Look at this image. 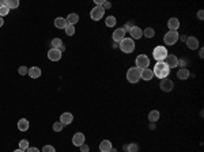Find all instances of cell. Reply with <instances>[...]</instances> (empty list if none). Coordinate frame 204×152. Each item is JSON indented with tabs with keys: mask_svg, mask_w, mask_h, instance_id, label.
Listing matches in <instances>:
<instances>
[{
	"mask_svg": "<svg viewBox=\"0 0 204 152\" xmlns=\"http://www.w3.org/2000/svg\"><path fill=\"white\" fill-rule=\"evenodd\" d=\"M29 147H30V145H29V141H27V140H20V141H19V150L26 151Z\"/></svg>",
	"mask_w": 204,
	"mask_h": 152,
	"instance_id": "4dcf8cb0",
	"label": "cell"
},
{
	"mask_svg": "<svg viewBox=\"0 0 204 152\" xmlns=\"http://www.w3.org/2000/svg\"><path fill=\"white\" fill-rule=\"evenodd\" d=\"M133 26H135V25H133V22H132V20H129V22H127V23H125V26L122 27V30H124L125 33H129V31H131V29H132Z\"/></svg>",
	"mask_w": 204,
	"mask_h": 152,
	"instance_id": "1f68e13d",
	"label": "cell"
},
{
	"mask_svg": "<svg viewBox=\"0 0 204 152\" xmlns=\"http://www.w3.org/2000/svg\"><path fill=\"white\" fill-rule=\"evenodd\" d=\"M165 63L169 68H176L178 65V58L174 56V54H167V57L165 58Z\"/></svg>",
	"mask_w": 204,
	"mask_h": 152,
	"instance_id": "9c48e42d",
	"label": "cell"
},
{
	"mask_svg": "<svg viewBox=\"0 0 204 152\" xmlns=\"http://www.w3.org/2000/svg\"><path fill=\"white\" fill-rule=\"evenodd\" d=\"M185 65H186V60H185V58H181V60H178V65H177V67L185 68Z\"/></svg>",
	"mask_w": 204,
	"mask_h": 152,
	"instance_id": "f35d334b",
	"label": "cell"
},
{
	"mask_svg": "<svg viewBox=\"0 0 204 152\" xmlns=\"http://www.w3.org/2000/svg\"><path fill=\"white\" fill-rule=\"evenodd\" d=\"M143 36L147 37V38H153L154 36H155V31H154L153 27H147L144 31H143Z\"/></svg>",
	"mask_w": 204,
	"mask_h": 152,
	"instance_id": "4316f807",
	"label": "cell"
},
{
	"mask_svg": "<svg viewBox=\"0 0 204 152\" xmlns=\"http://www.w3.org/2000/svg\"><path fill=\"white\" fill-rule=\"evenodd\" d=\"M110 152H117V150H116V148H112V150H110Z\"/></svg>",
	"mask_w": 204,
	"mask_h": 152,
	"instance_id": "7dc6e473",
	"label": "cell"
},
{
	"mask_svg": "<svg viewBox=\"0 0 204 152\" xmlns=\"http://www.w3.org/2000/svg\"><path fill=\"white\" fill-rule=\"evenodd\" d=\"M178 37H180V34L177 33V31H167V33L163 36V42H165L166 45H174V43H177V41H178Z\"/></svg>",
	"mask_w": 204,
	"mask_h": 152,
	"instance_id": "8992f818",
	"label": "cell"
},
{
	"mask_svg": "<svg viewBox=\"0 0 204 152\" xmlns=\"http://www.w3.org/2000/svg\"><path fill=\"white\" fill-rule=\"evenodd\" d=\"M72 121H74V116L71 113H63L60 116V122L63 125H69Z\"/></svg>",
	"mask_w": 204,
	"mask_h": 152,
	"instance_id": "5bb4252c",
	"label": "cell"
},
{
	"mask_svg": "<svg viewBox=\"0 0 204 152\" xmlns=\"http://www.w3.org/2000/svg\"><path fill=\"white\" fill-rule=\"evenodd\" d=\"M199 56L202 57V58L204 57V49H200V52H199Z\"/></svg>",
	"mask_w": 204,
	"mask_h": 152,
	"instance_id": "7bdbcfd3",
	"label": "cell"
},
{
	"mask_svg": "<svg viewBox=\"0 0 204 152\" xmlns=\"http://www.w3.org/2000/svg\"><path fill=\"white\" fill-rule=\"evenodd\" d=\"M7 7L10 8V10H15V8L19 7V2H18V0H10Z\"/></svg>",
	"mask_w": 204,
	"mask_h": 152,
	"instance_id": "f546056e",
	"label": "cell"
},
{
	"mask_svg": "<svg viewBox=\"0 0 204 152\" xmlns=\"http://www.w3.org/2000/svg\"><path fill=\"white\" fill-rule=\"evenodd\" d=\"M52 46H53V49H60L63 45V41L60 40V38H53L52 40Z\"/></svg>",
	"mask_w": 204,
	"mask_h": 152,
	"instance_id": "484cf974",
	"label": "cell"
},
{
	"mask_svg": "<svg viewBox=\"0 0 204 152\" xmlns=\"http://www.w3.org/2000/svg\"><path fill=\"white\" fill-rule=\"evenodd\" d=\"M127 80L129 81V83L135 84L138 83L139 80H140V69L136 68V67H133V68H129L127 72Z\"/></svg>",
	"mask_w": 204,
	"mask_h": 152,
	"instance_id": "277c9868",
	"label": "cell"
},
{
	"mask_svg": "<svg viewBox=\"0 0 204 152\" xmlns=\"http://www.w3.org/2000/svg\"><path fill=\"white\" fill-rule=\"evenodd\" d=\"M186 38H188L186 36H180V37H178V40H181V41H184V42H185V41H186Z\"/></svg>",
	"mask_w": 204,
	"mask_h": 152,
	"instance_id": "b9f144b4",
	"label": "cell"
},
{
	"mask_svg": "<svg viewBox=\"0 0 204 152\" xmlns=\"http://www.w3.org/2000/svg\"><path fill=\"white\" fill-rule=\"evenodd\" d=\"M67 26H68V23H67V20L64 18H56L55 19V27L57 29H65Z\"/></svg>",
	"mask_w": 204,
	"mask_h": 152,
	"instance_id": "603a6c76",
	"label": "cell"
},
{
	"mask_svg": "<svg viewBox=\"0 0 204 152\" xmlns=\"http://www.w3.org/2000/svg\"><path fill=\"white\" fill-rule=\"evenodd\" d=\"M150 128H151V129H154V128H155V125H154V122H151V124H150Z\"/></svg>",
	"mask_w": 204,
	"mask_h": 152,
	"instance_id": "f6af8a7d",
	"label": "cell"
},
{
	"mask_svg": "<svg viewBox=\"0 0 204 152\" xmlns=\"http://www.w3.org/2000/svg\"><path fill=\"white\" fill-rule=\"evenodd\" d=\"M42 152H56V150H55L53 145H44Z\"/></svg>",
	"mask_w": 204,
	"mask_h": 152,
	"instance_id": "e575fe53",
	"label": "cell"
},
{
	"mask_svg": "<svg viewBox=\"0 0 204 152\" xmlns=\"http://www.w3.org/2000/svg\"><path fill=\"white\" fill-rule=\"evenodd\" d=\"M61 56H63V53H61L59 49H53V48H52L51 50L48 52V58L51 61H59L60 58H61Z\"/></svg>",
	"mask_w": 204,
	"mask_h": 152,
	"instance_id": "30bf717a",
	"label": "cell"
},
{
	"mask_svg": "<svg viewBox=\"0 0 204 152\" xmlns=\"http://www.w3.org/2000/svg\"><path fill=\"white\" fill-rule=\"evenodd\" d=\"M189 76H191V72H189L186 68H181L178 72H177V78L181 79V80H186Z\"/></svg>",
	"mask_w": 204,
	"mask_h": 152,
	"instance_id": "44dd1931",
	"label": "cell"
},
{
	"mask_svg": "<svg viewBox=\"0 0 204 152\" xmlns=\"http://www.w3.org/2000/svg\"><path fill=\"white\" fill-rule=\"evenodd\" d=\"M18 72L20 75H27L29 74V68H27V67H25V65H22V67H19Z\"/></svg>",
	"mask_w": 204,
	"mask_h": 152,
	"instance_id": "d590c367",
	"label": "cell"
},
{
	"mask_svg": "<svg viewBox=\"0 0 204 152\" xmlns=\"http://www.w3.org/2000/svg\"><path fill=\"white\" fill-rule=\"evenodd\" d=\"M120 50L122 53H132L135 50V41L132 38H124L120 42Z\"/></svg>",
	"mask_w": 204,
	"mask_h": 152,
	"instance_id": "3957f363",
	"label": "cell"
},
{
	"mask_svg": "<svg viewBox=\"0 0 204 152\" xmlns=\"http://www.w3.org/2000/svg\"><path fill=\"white\" fill-rule=\"evenodd\" d=\"M84 141H86V139H84V134L83 133H75L74 137H72V144L75 145V147H80L82 144H84Z\"/></svg>",
	"mask_w": 204,
	"mask_h": 152,
	"instance_id": "8fae6325",
	"label": "cell"
},
{
	"mask_svg": "<svg viewBox=\"0 0 204 152\" xmlns=\"http://www.w3.org/2000/svg\"><path fill=\"white\" fill-rule=\"evenodd\" d=\"M159 87H161V90L163 92H170L171 90L174 88V84H173V81H171L170 79H162Z\"/></svg>",
	"mask_w": 204,
	"mask_h": 152,
	"instance_id": "ba28073f",
	"label": "cell"
},
{
	"mask_svg": "<svg viewBox=\"0 0 204 152\" xmlns=\"http://www.w3.org/2000/svg\"><path fill=\"white\" fill-rule=\"evenodd\" d=\"M8 12H10V8L7 7V5H3V7H0V16H5L8 15Z\"/></svg>",
	"mask_w": 204,
	"mask_h": 152,
	"instance_id": "d6a6232c",
	"label": "cell"
},
{
	"mask_svg": "<svg viewBox=\"0 0 204 152\" xmlns=\"http://www.w3.org/2000/svg\"><path fill=\"white\" fill-rule=\"evenodd\" d=\"M79 148H80V152H89L90 151V147L86 144V143H84V144H82Z\"/></svg>",
	"mask_w": 204,
	"mask_h": 152,
	"instance_id": "74e56055",
	"label": "cell"
},
{
	"mask_svg": "<svg viewBox=\"0 0 204 152\" xmlns=\"http://www.w3.org/2000/svg\"><path fill=\"white\" fill-rule=\"evenodd\" d=\"M159 116H161V114H159L158 110H153V112H150V114H148V121L155 124V122L159 119Z\"/></svg>",
	"mask_w": 204,
	"mask_h": 152,
	"instance_id": "cb8c5ba5",
	"label": "cell"
},
{
	"mask_svg": "<svg viewBox=\"0 0 204 152\" xmlns=\"http://www.w3.org/2000/svg\"><path fill=\"white\" fill-rule=\"evenodd\" d=\"M3 25H4V20H3V18H2V16H0V27H2Z\"/></svg>",
	"mask_w": 204,
	"mask_h": 152,
	"instance_id": "ee69618b",
	"label": "cell"
},
{
	"mask_svg": "<svg viewBox=\"0 0 204 152\" xmlns=\"http://www.w3.org/2000/svg\"><path fill=\"white\" fill-rule=\"evenodd\" d=\"M185 42H186V46H188L191 50H196V49L199 48V40H197L196 37H188Z\"/></svg>",
	"mask_w": 204,
	"mask_h": 152,
	"instance_id": "7c38bea8",
	"label": "cell"
},
{
	"mask_svg": "<svg viewBox=\"0 0 204 152\" xmlns=\"http://www.w3.org/2000/svg\"><path fill=\"white\" fill-rule=\"evenodd\" d=\"M125 34L127 33L122 30V27L116 29V30L113 31V41H114V42H121V41L125 38Z\"/></svg>",
	"mask_w": 204,
	"mask_h": 152,
	"instance_id": "4fadbf2b",
	"label": "cell"
},
{
	"mask_svg": "<svg viewBox=\"0 0 204 152\" xmlns=\"http://www.w3.org/2000/svg\"><path fill=\"white\" fill-rule=\"evenodd\" d=\"M197 18H199L200 20H203V19H204V11H203V10H200L199 12H197Z\"/></svg>",
	"mask_w": 204,
	"mask_h": 152,
	"instance_id": "60d3db41",
	"label": "cell"
},
{
	"mask_svg": "<svg viewBox=\"0 0 204 152\" xmlns=\"http://www.w3.org/2000/svg\"><path fill=\"white\" fill-rule=\"evenodd\" d=\"M29 126H30V124H29V121L26 118H20L18 121V129L20 132H26L29 129Z\"/></svg>",
	"mask_w": 204,
	"mask_h": 152,
	"instance_id": "d6986e66",
	"label": "cell"
},
{
	"mask_svg": "<svg viewBox=\"0 0 204 152\" xmlns=\"http://www.w3.org/2000/svg\"><path fill=\"white\" fill-rule=\"evenodd\" d=\"M29 76H30L31 79H38L41 76V69L38 68V67H31L30 69H29Z\"/></svg>",
	"mask_w": 204,
	"mask_h": 152,
	"instance_id": "ffe728a7",
	"label": "cell"
},
{
	"mask_svg": "<svg viewBox=\"0 0 204 152\" xmlns=\"http://www.w3.org/2000/svg\"><path fill=\"white\" fill-rule=\"evenodd\" d=\"M26 152H40V150L36 147H29L27 150H26Z\"/></svg>",
	"mask_w": 204,
	"mask_h": 152,
	"instance_id": "ab89813d",
	"label": "cell"
},
{
	"mask_svg": "<svg viewBox=\"0 0 204 152\" xmlns=\"http://www.w3.org/2000/svg\"><path fill=\"white\" fill-rule=\"evenodd\" d=\"M169 72H170V68L166 65L165 61H159L154 65V69H153V74L154 76H157L158 79H167L169 76Z\"/></svg>",
	"mask_w": 204,
	"mask_h": 152,
	"instance_id": "6da1fadb",
	"label": "cell"
},
{
	"mask_svg": "<svg viewBox=\"0 0 204 152\" xmlns=\"http://www.w3.org/2000/svg\"><path fill=\"white\" fill-rule=\"evenodd\" d=\"M112 143L109 141V140H102L101 144H100V151L101 152H110L112 150Z\"/></svg>",
	"mask_w": 204,
	"mask_h": 152,
	"instance_id": "ac0fdd59",
	"label": "cell"
},
{
	"mask_svg": "<svg viewBox=\"0 0 204 152\" xmlns=\"http://www.w3.org/2000/svg\"><path fill=\"white\" fill-rule=\"evenodd\" d=\"M167 27L170 29L169 31H177L178 27H180V20L177 18H170L169 22H167Z\"/></svg>",
	"mask_w": 204,
	"mask_h": 152,
	"instance_id": "2e32d148",
	"label": "cell"
},
{
	"mask_svg": "<svg viewBox=\"0 0 204 152\" xmlns=\"http://www.w3.org/2000/svg\"><path fill=\"white\" fill-rule=\"evenodd\" d=\"M153 78H154L153 69H150V68H146V69H143V71H140V79H143V80L148 81V80H151V79H153Z\"/></svg>",
	"mask_w": 204,
	"mask_h": 152,
	"instance_id": "e0dca14e",
	"label": "cell"
},
{
	"mask_svg": "<svg viewBox=\"0 0 204 152\" xmlns=\"http://www.w3.org/2000/svg\"><path fill=\"white\" fill-rule=\"evenodd\" d=\"M65 20H67V23H68V25L75 26V23L79 22V15H78V14H69V15L67 16Z\"/></svg>",
	"mask_w": 204,
	"mask_h": 152,
	"instance_id": "7402d4cb",
	"label": "cell"
},
{
	"mask_svg": "<svg viewBox=\"0 0 204 152\" xmlns=\"http://www.w3.org/2000/svg\"><path fill=\"white\" fill-rule=\"evenodd\" d=\"M104 15H105V10L101 5H95V7L90 11V16H91L93 20H100V19H102Z\"/></svg>",
	"mask_w": 204,
	"mask_h": 152,
	"instance_id": "52a82bcc",
	"label": "cell"
},
{
	"mask_svg": "<svg viewBox=\"0 0 204 152\" xmlns=\"http://www.w3.org/2000/svg\"><path fill=\"white\" fill-rule=\"evenodd\" d=\"M101 7L104 8L105 11H106V10H109V8L112 7V3H110V2H104V3H102V5H101Z\"/></svg>",
	"mask_w": 204,
	"mask_h": 152,
	"instance_id": "8d00e7d4",
	"label": "cell"
},
{
	"mask_svg": "<svg viewBox=\"0 0 204 152\" xmlns=\"http://www.w3.org/2000/svg\"><path fill=\"white\" fill-rule=\"evenodd\" d=\"M167 54H169L167 49L162 45L155 46L154 50H153V57H154V60H157V63H159V61H165V58L167 57Z\"/></svg>",
	"mask_w": 204,
	"mask_h": 152,
	"instance_id": "7a4b0ae2",
	"label": "cell"
},
{
	"mask_svg": "<svg viewBox=\"0 0 204 152\" xmlns=\"http://www.w3.org/2000/svg\"><path fill=\"white\" fill-rule=\"evenodd\" d=\"M64 30H65V34H67V36L71 37V36H74V34H75V26L68 25L65 29H64Z\"/></svg>",
	"mask_w": 204,
	"mask_h": 152,
	"instance_id": "f1b7e54d",
	"label": "cell"
},
{
	"mask_svg": "<svg viewBox=\"0 0 204 152\" xmlns=\"http://www.w3.org/2000/svg\"><path fill=\"white\" fill-rule=\"evenodd\" d=\"M129 34H131V38H132V40H139V38H142V36H143V31H142L140 27L133 26V27L131 29Z\"/></svg>",
	"mask_w": 204,
	"mask_h": 152,
	"instance_id": "9a60e30c",
	"label": "cell"
},
{
	"mask_svg": "<svg viewBox=\"0 0 204 152\" xmlns=\"http://www.w3.org/2000/svg\"><path fill=\"white\" fill-rule=\"evenodd\" d=\"M139 151V145L132 143V144H127V152H138Z\"/></svg>",
	"mask_w": 204,
	"mask_h": 152,
	"instance_id": "83f0119b",
	"label": "cell"
},
{
	"mask_svg": "<svg viewBox=\"0 0 204 152\" xmlns=\"http://www.w3.org/2000/svg\"><path fill=\"white\" fill-rule=\"evenodd\" d=\"M116 23H117V20H116V16H113V15L107 16V18L105 19V25H106L107 27H114Z\"/></svg>",
	"mask_w": 204,
	"mask_h": 152,
	"instance_id": "d4e9b609",
	"label": "cell"
},
{
	"mask_svg": "<svg viewBox=\"0 0 204 152\" xmlns=\"http://www.w3.org/2000/svg\"><path fill=\"white\" fill-rule=\"evenodd\" d=\"M63 128H64V125L61 124L60 121L59 122H55V124H53V130H55V132H61V130H63Z\"/></svg>",
	"mask_w": 204,
	"mask_h": 152,
	"instance_id": "836d02e7",
	"label": "cell"
},
{
	"mask_svg": "<svg viewBox=\"0 0 204 152\" xmlns=\"http://www.w3.org/2000/svg\"><path fill=\"white\" fill-rule=\"evenodd\" d=\"M14 152H26V151H23V150H19V148H18V150H15Z\"/></svg>",
	"mask_w": 204,
	"mask_h": 152,
	"instance_id": "bcb514c9",
	"label": "cell"
},
{
	"mask_svg": "<svg viewBox=\"0 0 204 152\" xmlns=\"http://www.w3.org/2000/svg\"><path fill=\"white\" fill-rule=\"evenodd\" d=\"M135 63H136V68L143 71V69L148 68V65H150V58H148L147 54H139V56L136 57Z\"/></svg>",
	"mask_w": 204,
	"mask_h": 152,
	"instance_id": "5b68a950",
	"label": "cell"
}]
</instances>
